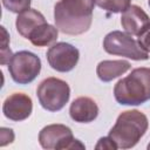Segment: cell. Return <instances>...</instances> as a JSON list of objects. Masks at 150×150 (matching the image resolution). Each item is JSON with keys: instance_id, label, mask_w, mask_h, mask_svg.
I'll return each instance as SVG.
<instances>
[{"instance_id": "1", "label": "cell", "mask_w": 150, "mask_h": 150, "mask_svg": "<svg viewBox=\"0 0 150 150\" xmlns=\"http://www.w3.org/2000/svg\"><path fill=\"white\" fill-rule=\"evenodd\" d=\"M95 0H60L54 7L55 27L69 35H79L90 28Z\"/></svg>"}, {"instance_id": "2", "label": "cell", "mask_w": 150, "mask_h": 150, "mask_svg": "<svg viewBox=\"0 0 150 150\" xmlns=\"http://www.w3.org/2000/svg\"><path fill=\"white\" fill-rule=\"evenodd\" d=\"M115 100L124 105H138L150 100V68H136L114 88Z\"/></svg>"}, {"instance_id": "3", "label": "cell", "mask_w": 150, "mask_h": 150, "mask_svg": "<svg viewBox=\"0 0 150 150\" xmlns=\"http://www.w3.org/2000/svg\"><path fill=\"white\" fill-rule=\"evenodd\" d=\"M149 122L139 110H127L120 114L115 125L109 131V137L118 148L129 149L135 146L144 136Z\"/></svg>"}, {"instance_id": "4", "label": "cell", "mask_w": 150, "mask_h": 150, "mask_svg": "<svg viewBox=\"0 0 150 150\" xmlns=\"http://www.w3.org/2000/svg\"><path fill=\"white\" fill-rule=\"evenodd\" d=\"M103 48L108 54L124 56L131 60H148L149 54L142 47L139 41L131 38L130 34L121 30L108 33L103 40Z\"/></svg>"}, {"instance_id": "5", "label": "cell", "mask_w": 150, "mask_h": 150, "mask_svg": "<svg viewBox=\"0 0 150 150\" xmlns=\"http://www.w3.org/2000/svg\"><path fill=\"white\" fill-rule=\"evenodd\" d=\"M40 104L48 111L61 110L69 100L70 88L68 83L57 77L45 79L36 89Z\"/></svg>"}, {"instance_id": "6", "label": "cell", "mask_w": 150, "mask_h": 150, "mask_svg": "<svg viewBox=\"0 0 150 150\" xmlns=\"http://www.w3.org/2000/svg\"><path fill=\"white\" fill-rule=\"evenodd\" d=\"M8 70L16 83L27 84L40 74L41 60L32 52L20 50L13 54L8 63Z\"/></svg>"}, {"instance_id": "7", "label": "cell", "mask_w": 150, "mask_h": 150, "mask_svg": "<svg viewBox=\"0 0 150 150\" xmlns=\"http://www.w3.org/2000/svg\"><path fill=\"white\" fill-rule=\"evenodd\" d=\"M39 142L47 150L84 149V144L74 138L70 128L63 124H49L42 128L39 134Z\"/></svg>"}, {"instance_id": "8", "label": "cell", "mask_w": 150, "mask_h": 150, "mask_svg": "<svg viewBox=\"0 0 150 150\" xmlns=\"http://www.w3.org/2000/svg\"><path fill=\"white\" fill-rule=\"evenodd\" d=\"M79 49L67 42L55 43L47 52V60L49 66L56 71L61 73L74 69L79 62Z\"/></svg>"}, {"instance_id": "9", "label": "cell", "mask_w": 150, "mask_h": 150, "mask_svg": "<svg viewBox=\"0 0 150 150\" xmlns=\"http://www.w3.org/2000/svg\"><path fill=\"white\" fill-rule=\"evenodd\" d=\"M33 110L32 98L23 93H14L6 97L2 111L4 115L15 122L28 118Z\"/></svg>"}, {"instance_id": "10", "label": "cell", "mask_w": 150, "mask_h": 150, "mask_svg": "<svg viewBox=\"0 0 150 150\" xmlns=\"http://www.w3.org/2000/svg\"><path fill=\"white\" fill-rule=\"evenodd\" d=\"M121 25L128 34L139 36L150 25V18L139 6L131 5L122 13Z\"/></svg>"}, {"instance_id": "11", "label": "cell", "mask_w": 150, "mask_h": 150, "mask_svg": "<svg viewBox=\"0 0 150 150\" xmlns=\"http://www.w3.org/2000/svg\"><path fill=\"white\" fill-rule=\"evenodd\" d=\"M69 114L75 122L89 123L97 117L98 107L93 98L81 96L73 101L69 108Z\"/></svg>"}, {"instance_id": "12", "label": "cell", "mask_w": 150, "mask_h": 150, "mask_svg": "<svg viewBox=\"0 0 150 150\" xmlns=\"http://www.w3.org/2000/svg\"><path fill=\"white\" fill-rule=\"evenodd\" d=\"M46 23V19L45 16L36 9L33 8H28L21 13H19L16 21H15V26H16V30L19 32V34L26 39L29 38V35L32 34L33 30H35L39 26Z\"/></svg>"}, {"instance_id": "13", "label": "cell", "mask_w": 150, "mask_h": 150, "mask_svg": "<svg viewBox=\"0 0 150 150\" xmlns=\"http://www.w3.org/2000/svg\"><path fill=\"white\" fill-rule=\"evenodd\" d=\"M131 64L125 60H104L97 64L96 74L103 82H109L130 69Z\"/></svg>"}, {"instance_id": "14", "label": "cell", "mask_w": 150, "mask_h": 150, "mask_svg": "<svg viewBox=\"0 0 150 150\" xmlns=\"http://www.w3.org/2000/svg\"><path fill=\"white\" fill-rule=\"evenodd\" d=\"M57 28L49 25V23H43L39 26L35 30L32 32L29 35L28 40L36 47H45L48 45H52L53 42L56 41L57 39Z\"/></svg>"}, {"instance_id": "15", "label": "cell", "mask_w": 150, "mask_h": 150, "mask_svg": "<svg viewBox=\"0 0 150 150\" xmlns=\"http://www.w3.org/2000/svg\"><path fill=\"white\" fill-rule=\"evenodd\" d=\"M95 2L98 7L111 13H123L130 6L131 0H95Z\"/></svg>"}, {"instance_id": "16", "label": "cell", "mask_w": 150, "mask_h": 150, "mask_svg": "<svg viewBox=\"0 0 150 150\" xmlns=\"http://www.w3.org/2000/svg\"><path fill=\"white\" fill-rule=\"evenodd\" d=\"M30 1L32 0H2V4L13 13H21L29 8Z\"/></svg>"}, {"instance_id": "17", "label": "cell", "mask_w": 150, "mask_h": 150, "mask_svg": "<svg viewBox=\"0 0 150 150\" xmlns=\"http://www.w3.org/2000/svg\"><path fill=\"white\" fill-rule=\"evenodd\" d=\"M1 32H2V45H1V50H0V54H1L0 62H1V64H6V63H9L13 55H12V52L8 47V41H9L8 34L4 27H1Z\"/></svg>"}, {"instance_id": "18", "label": "cell", "mask_w": 150, "mask_h": 150, "mask_svg": "<svg viewBox=\"0 0 150 150\" xmlns=\"http://www.w3.org/2000/svg\"><path fill=\"white\" fill-rule=\"evenodd\" d=\"M14 141V132L12 129L8 128H1L0 129V145L5 146L8 143H12Z\"/></svg>"}, {"instance_id": "19", "label": "cell", "mask_w": 150, "mask_h": 150, "mask_svg": "<svg viewBox=\"0 0 150 150\" xmlns=\"http://www.w3.org/2000/svg\"><path fill=\"white\" fill-rule=\"evenodd\" d=\"M97 150L100 149H107V150H116L118 146L116 145V143L108 136V137H102L100 138V141L97 142L96 146H95Z\"/></svg>"}, {"instance_id": "20", "label": "cell", "mask_w": 150, "mask_h": 150, "mask_svg": "<svg viewBox=\"0 0 150 150\" xmlns=\"http://www.w3.org/2000/svg\"><path fill=\"white\" fill-rule=\"evenodd\" d=\"M138 41L142 45V47L146 50L150 52V25L146 27V29L138 36Z\"/></svg>"}, {"instance_id": "21", "label": "cell", "mask_w": 150, "mask_h": 150, "mask_svg": "<svg viewBox=\"0 0 150 150\" xmlns=\"http://www.w3.org/2000/svg\"><path fill=\"white\" fill-rule=\"evenodd\" d=\"M148 149H149V150H150V143H149V145H148Z\"/></svg>"}, {"instance_id": "22", "label": "cell", "mask_w": 150, "mask_h": 150, "mask_svg": "<svg viewBox=\"0 0 150 150\" xmlns=\"http://www.w3.org/2000/svg\"><path fill=\"white\" fill-rule=\"evenodd\" d=\"M148 4H149V6H150V0H149V1H148Z\"/></svg>"}]
</instances>
